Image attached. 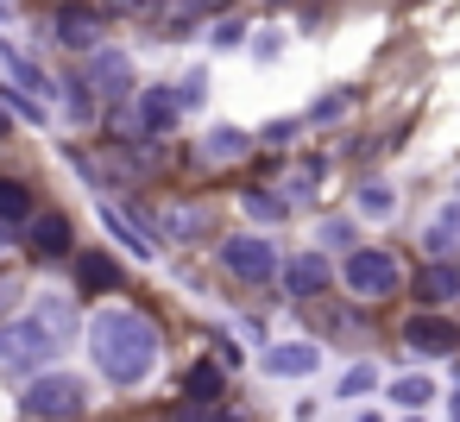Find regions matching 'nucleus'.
<instances>
[{
  "instance_id": "nucleus-1",
  "label": "nucleus",
  "mask_w": 460,
  "mask_h": 422,
  "mask_svg": "<svg viewBox=\"0 0 460 422\" xmlns=\"http://www.w3.org/2000/svg\"><path fill=\"white\" fill-rule=\"evenodd\" d=\"M89 353H95V372H102L108 384L133 391V384H146V378L158 372L164 340H158V328H152L139 309H95V321H89Z\"/></svg>"
},
{
  "instance_id": "nucleus-2",
  "label": "nucleus",
  "mask_w": 460,
  "mask_h": 422,
  "mask_svg": "<svg viewBox=\"0 0 460 422\" xmlns=\"http://www.w3.org/2000/svg\"><path fill=\"white\" fill-rule=\"evenodd\" d=\"M341 284H347V296H359V303L397 296V284H403L397 252H385V246H353V252L341 259Z\"/></svg>"
},
{
  "instance_id": "nucleus-3",
  "label": "nucleus",
  "mask_w": 460,
  "mask_h": 422,
  "mask_svg": "<svg viewBox=\"0 0 460 422\" xmlns=\"http://www.w3.org/2000/svg\"><path fill=\"white\" fill-rule=\"evenodd\" d=\"M221 271L240 277V284H271L284 265H278V246L265 233H227L221 240Z\"/></svg>"
},
{
  "instance_id": "nucleus-4",
  "label": "nucleus",
  "mask_w": 460,
  "mask_h": 422,
  "mask_svg": "<svg viewBox=\"0 0 460 422\" xmlns=\"http://www.w3.org/2000/svg\"><path fill=\"white\" fill-rule=\"evenodd\" d=\"M20 409H26V416H83V409H89V391H83V378H70V372H39V378L20 391Z\"/></svg>"
},
{
  "instance_id": "nucleus-5",
  "label": "nucleus",
  "mask_w": 460,
  "mask_h": 422,
  "mask_svg": "<svg viewBox=\"0 0 460 422\" xmlns=\"http://www.w3.org/2000/svg\"><path fill=\"white\" fill-rule=\"evenodd\" d=\"M58 347H64V340H58L39 315H26V321H7V328H0V365H13V372L58 359Z\"/></svg>"
},
{
  "instance_id": "nucleus-6",
  "label": "nucleus",
  "mask_w": 460,
  "mask_h": 422,
  "mask_svg": "<svg viewBox=\"0 0 460 422\" xmlns=\"http://www.w3.org/2000/svg\"><path fill=\"white\" fill-rule=\"evenodd\" d=\"M403 347H410V353H422V359H447V353L460 347V328H454L441 309H422V315H410V321H403Z\"/></svg>"
},
{
  "instance_id": "nucleus-7",
  "label": "nucleus",
  "mask_w": 460,
  "mask_h": 422,
  "mask_svg": "<svg viewBox=\"0 0 460 422\" xmlns=\"http://www.w3.org/2000/svg\"><path fill=\"white\" fill-rule=\"evenodd\" d=\"M278 277H284V290H290V296H322V290H334V277H341V271L328 265V246H309V252H296Z\"/></svg>"
},
{
  "instance_id": "nucleus-8",
  "label": "nucleus",
  "mask_w": 460,
  "mask_h": 422,
  "mask_svg": "<svg viewBox=\"0 0 460 422\" xmlns=\"http://www.w3.org/2000/svg\"><path fill=\"white\" fill-rule=\"evenodd\" d=\"M89 89H95L102 101H120V95L133 89V57L114 51V45H95V51H89Z\"/></svg>"
},
{
  "instance_id": "nucleus-9",
  "label": "nucleus",
  "mask_w": 460,
  "mask_h": 422,
  "mask_svg": "<svg viewBox=\"0 0 460 422\" xmlns=\"http://www.w3.org/2000/svg\"><path fill=\"white\" fill-rule=\"evenodd\" d=\"M26 252H32L39 265L70 259V221H64V215H32V221H26Z\"/></svg>"
},
{
  "instance_id": "nucleus-10",
  "label": "nucleus",
  "mask_w": 460,
  "mask_h": 422,
  "mask_svg": "<svg viewBox=\"0 0 460 422\" xmlns=\"http://www.w3.org/2000/svg\"><path fill=\"white\" fill-rule=\"evenodd\" d=\"M422 309H447L454 296H460V265L454 259H429L422 271H416V290H410Z\"/></svg>"
},
{
  "instance_id": "nucleus-11",
  "label": "nucleus",
  "mask_w": 460,
  "mask_h": 422,
  "mask_svg": "<svg viewBox=\"0 0 460 422\" xmlns=\"http://www.w3.org/2000/svg\"><path fill=\"white\" fill-rule=\"evenodd\" d=\"M322 365V340H278L265 347V372L271 378H309Z\"/></svg>"
},
{
  "instance_id": "nucleus-12",
  "label": "nucleus",
  "mask_w": 460,
  "mask_h": 422,
  "mask_svg": "<svg viewBox=\"0 0 460 422\" xmlns=\"http://www.w3.org/2000/svg\"><path fill=\"white\" fill-rule=\"evenodd\" d=\"M133 114H139V127H146V133H171L183 108H177V89H146Z\"/></svg>"
},
{
  "instance_id": "nucleus-13",
  "label": "nucleus",
  "mask_w": 460,
  "mask_h": 422,
  "mask_svg": "<svg viewBox=\"0 0 460 422\" xmlns=\"http://www.w3.org/2000/svg\"><path fill=\"white\" fill-rule=\"evenodd\" d=\"M385 397H391V409H429V403H435V378L403 372V378H391V384H385Z\"/></svg>"
},
{
  "instance_id": "nucleus-14",
  "label": "nucleus",
  "mask_w": 460,
  "mask_h": 422,
  "mask_svg": "<svg viewBox=\"0 0 460 422\" xmlns=\"http://www.w3.org/2000/svg\"><path fill=\"white\" fill-rule=\"evenodd\" d=\"M246 152H252V139H246L240 127H215V133L202 139V158H208V164H234V158H246Z\"/></svg>"
},
{
  "instance_id": "nucleus-15",
  "label": "nucleus",
  "mask_w": 460,
  "mask_h": 422,
  "mask_svg": "<svg viewBox=\"0 0 460 422\" xmlns=\"http://www.w3.org/2000/svg\"><path fill=\"white\" fill-rule=\"evenodd\" d=\"M102 221H108V227H114V233H120V246H127V252H133V259H146V265H152V259H158V240H152V233H146V227H133V221H127V215H120V208H102Z\"/></svg>"
},
{
  "instance_id": "nucleus-16",
  "label": "nucleus",
  "mask_w": 460,
  "mask_h": 422,
  "mask_svg": "<svg viewBox=\"0 0 460 422\" xmlns=\"http://www.w3.org/2000/svg\"><path fill=\"white\" fill-rule=\"evenodd\" d=\"M76 284H83V290H120V265H114L108 252H83V259H76Z\"/></svg>"
},
{
  "instance_id": "nucleus-17",
  "label": "nucleus",
  "mask_w": 460,
  "mask_h": 422,
  "mask_svg": "<svg viewBox=\"0 0 460 422\" xmlns=\"http://www.w3.org/2000/svg\"><path fill=\"white\" fill-rule=\"evenodd\" d=\"M32 315H39V321H45L64 347L76 340V303H70V296H39V309H32Z\"/></svg>"
},
{
  "instance_id": "nucleus-18",
  "label": "nucleus",
  "mask_w": 460,
  "mask_h": 422,
  "mask_svg": "<svg viewBox=\"0 0 460 422\" xmlns=\"http://www.w3.org/2000/svg\"><path fill=\"white\" fill-rule=\"evenodd\" d=\"M39 208H32V189L20 183V177H0V221L7 227H26Z\"/></svg>"
},
{
  "instance_id": "nucleus-19",
  "label": "nucleus",
  "mask_w": 460,
  "mask_h": 422,
  "mask_svg": "<svg viewBox=\"0 0 460 422\" xmlns=\"http://www.w3.org/2000/svg\"><path fill=\"white\" fill-rule=\"evenodd\" d=\"M353 208H359L366 221H391V215H397V189L372 177V183H359V196H353Z\"/></svg>"
},
{
  "instance_id": "nucleus-20",
  "label": "nucleus",
  "mask_w": 460,
  "mask_h": 422,
  "mask_svg": "<svg viewBox=\"0 0 460 422\" xmlns=\"http://www.w3.org/2000/svg\"><path fill=\"white\" fill-rule=\"evenodd\" d=\"M334 391H341V403H353V397H372V391H378V365H372V359H353V365L334 378Z\"/></svg>"
},
{
  "instance_id": "nucleus-21",
  "label": "nucleus",
  "mask_w": 460,
  "mask_h": 422,
  "mask_svg": "<svg viewBox=\"0 0 460 422\" xmlns=\"http://www.w3.org/2000/svg\"><path fill=\"white\" fill-rule=\"evenodd\" d=\"M240 208H246L252 221H265V227H271V221H284V215H290V196H271V189H240Z\"/></svg>"
},
{
  "instance_id": "nucleus-22",
  "label": "nucleus",
  "mask_w": 460,
  "mask_h": 422,
  "mask_svg": "<svg viewBox=\"0 0 460 422\" xmlns=\"http://www.w3.org/2000/svg\"><path fill=\"white\" fill-rule=\"evenodd\" d=\"M58 39H64L70 51H95V39H102V26H95L89 13H64V20H58Z\"/></svg>"
},
{
  "instance_id": "nucleus-23",
  "label": "nucleus",
  "mask_w": 460,
  "mask_h": 422,
  "mask_svg": "<svg viewBox=\"0 0 460 422\" xmlns=\"http://www.w3.org/2000/svg\"><path fill=\"white\" fill-rule=\"evenodd\" d=\"M196 227H202V215H196V208H171V215L158 221V233H164V240H196Z\"/></svg>"
},
{
  "instance_id": "nucleus-24",
  "label": "nucleus",
  "mask_w": 460,
  "mask_h": 422,
  "mask_svg": "<svg viewBox=\"0 0 460 422\" xmlns=\"http://www.w3.org/2000/svg\"><path fill=\"white\" fill-rule=\"evenodd\" d=\"M315 240H322V246H328V252H353V240H359V227H353V221H341V215H334V221H322V233H315Z\"/></svg>"
},
{
  "instance_id": "nucleus-25",
  "label": "nucleus",
  "mask_w": 460,
  "mask_h": 422,
  "mask_svg": "<svg viewBox=\"0 0 460 422\" xmlns=\"http://www.w3.org/2000/svg\"><path fill=\"white\" fill-rule=\"evenodd\" d=\"M454 246H460V233H454V227H441V221H429V227H422V252H429V259H454Z\"/></svg>"
},
{
  "instance_id": "nucleus-26",
  "label": "nucleus",
  "mask_w": 460,
  "mask_h": 422,
  "mask_svg": "<svg viewBox=\"0 0 460 422\" xmlns=\"http://www.w3.org/2000/svg\"><path fill=\"white\" fill-rule=\"evenodd\" d=\"M183 391H190V403H215V397H221V372H215V365H196Z\"/></svg>"
},
{
  "instance_id": "nucleus-27",
  "label": "nucleus",
  "mask_w": 460,
  "mask_h": 422,
  "mask_svg": "<svg viewBox=\"0 0 460 422\" xmlns=\"http://www.w3.org/2000/svg\"><path fill=\"white\" fill-rule=\"evenodd\" d=\"M202 101H208V70H190L177 83V108H202Z\"/></svg>"
},
{
  "instance_id": "nucleus-28",
  "label": "nucleus",
  "mask_w": 460,
  "mask_h": 422,
  "mask_svg": "<svg viewBox=\"0 0 460 422\" xmlns=\"http://www.w3.org/2000/svg\"><path fill=\"white\" fill-rule=\"evenodd\" d=\"M208 45H215V51H234V45H246V26H240V20H221Z\"/></svg>"
},
{
  "instance_id": "nucleus-29",
  "label": "nucleus",
  "mask_w": 460,
  "mask_h": 422,
  "mask_svg": "<svg viewBox=\"0 0 460 422\" xmlns=\"http://www.w3.org/2000/svg\"><path fill=\"white\" fill-rule=\"evenodd\" d=\"M341 114H347V89H334V95H322L309 108V120H341Z\"/></svg>"
},
{
  "instance_id": "nucleus-30",
  "label": "nucleus",
  "mask_w": 460,
  "mask_h": 422,
  "mask_svg": "<svg viewBox=\"0 0 460 422\" xmlns=\"http://www.w3.org/2000/svg\"><path fill=\"white\" fill-rule=\"evenodd\" d=\"M0 101H7V108H13L20 120H45V114H39V108H32V101H26L20 89H7V83H0Z\"/></svg>"
},
{
  "instance_id": "nucleus-31",
  "label": "nucleus",
  "mask_w": 460,
  "mask_h": 422,
  "mask_svg": "<svg viewBox=\"0 0 460 422\" xmlns=\"http://www.w3.org/2000/svg\"><path fill=\"white\" fill-rule=\"evenodd\" d=\"M290 133H296V120H271V127H265V133H259V139H265V145H284V139H290Z\"/></svg>"
},
{
  "instance_id": "nucleus-32",
  "label": "nucleus",
  "mask_w": 460,
  "mask_h": 422,
  "mask_svg": "<svg viewBox=\"0 0 460 422\" xmlns=\"http://www.w3.org/2000/svg\"><path fill=\"white\" fill-rule=\"evenodd\" d=\"M13 120H20V114H13L7 101H0V139H13Z\"/></svg>"
},
{
  "instance_id": "nucleus-33",
  "label": "nucleus",
  "mask_w": 460,
  "mask_h": 422,
  "mask_svg": "<svg viewBox=\"0 0 460 422\" xmlns=\"http://www.w3.org/2000/svg\"><path fill=\"white\" fill-rule=\"evenodd\" d=\"M7 303H13V284H0V309H7Z\"/></svg>"
},
{
  "instance_id": "nucleus-34",
  "label": "nucleus",
  "mask_w": 460,
  "mask_h": 422,
  "mask_svg": "<svg viewBox=\"0 0 460 422\" xmlns=\"http://www.w3.org/2000/svg\"><path fill=\"white\" fill-rule=\"evenodd\" d=\"M7 233H13V227H7V221H0V252H7Z\"/></svg>"
},
{
  "instance_id": "nucleus-35",
  "label": "nucleus",
  "mask_w": 460,
  "mask_h": 422,
  "mask_svg": "<svg viewBox=\"0 0 460 422\" xmlns=\"http://www.w3.org/2000/svg\"><path fill=\"white\" fill-rule=\"evenodd\" d=\"M447 409H454V416H460V391H454V397H447Z\"/></svg>"
},
{
  "instance_id": "nucleus-36",
  "label": "nucleus",
  "mask_w": 460,
  "mask_h": 422,
  "mask_svg": "<svg viewBox=\"0 0 460 422\" xmlns=\"http://www.w3.org/2000/svg\"><path fill=\"white\" fill-rule=\"evenodd\" d=\"M454 189H460V183H454Z\"/></svg>"
}]
</instances>
